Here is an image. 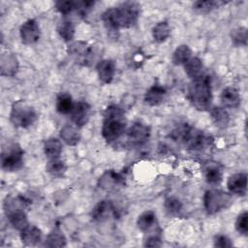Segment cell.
I'll return each mask as SVG.
<instances>
[{
  "instance_id": "6da1fadb",
  "label": "cell",
  "mask_w": 248,
  "mask_h": 248,
  "mask_svg": "<svg viewBox=\"0 0 248 248\" xmlns=\"http://www.w3.org/2000/svg\"><path fill=\"white\" fill-rule=\"evenodd\" d=\"M140 14V5L135 1H127L107 9L102 14V21L108 35L111 39L117 40L120 29L130 28L137 24Z\"/></svg>"
},
{
  "instance_id": "7a4b0ae2",
  "label": "cell",
  "mask_w": 248,
  "mask_h": 248,
  "mask_svg": "<svg viewBox=\"0 0 248 248\" xmlns=\"http://www.w3.org/2000/svg\"><path fill=\"white\" fill-rule=\"evenodd\" d=\"M170 137L183 144L189 151L199 154L208 151L213 142L212 138L186 123L176 127L171 132Z\"/></svg>"
},
{
  "instance_id": "3957f363",
  "label": "cell",
  "mask_w": 248,
  "mask_h": 248,
  "mask_svg": "<svg viewBox=\"0 0 248 248\" xmlns=\"http://www.w3.org/2000/svg\"><path fill=\"white\" fill-rule=\"evenodd\" d=\"M126 130V119L123 109L117 105L108 106L104 111L102 136L107 142L118 140Z\"/></svg>"
},
{
  "instance_id": "277c9868",
  "label": "cell",
  "mask_w": 248,
  "mask_h": 248,
  "mask_svg": "<svg viewBox=\"0 0 248 248\" xmlns=\"http://www.w3.org/2000/svg\"><path fill=\"white\" fill-rule=\"evenodd\" d=\"M188 98L192 106L198 110L204 111L210 108L212 103V90L210 78L207 75L199 79L192 80L188 88Z\"/></svg>"
},
{
  "instance_id": "5b68a950",
  "label": "cell",
  "mask_w": 248,
  "mask_h": 248,
  "mask_svg": "<svg viewBox=\"0 0 248 248\" xmlns=\"http://www.w3.org/2000/svg\"><path fill=\"white\" fill-rule=\"evenodd\" d=\"M38 118L33 107L23 100L16 101L11 108L10 121L16 128H28L32 126Z\"/></svg>"
},
{
  "instance_id": "8992f818",
  "label": "cell",
  "mask_w": 248,
  "mask_h": 248,
  "mask_svg": "<svg viewBox=\"0 0 248 248\" xmlns=\"http://www.w3.org/2000/svg\"><path fill=\"white\" fill-rule=\"evenodd\" d=\"M23 166V150L16 142H9L2 148L1 167L6 171L18 170Z\"/></svg>"
},
{
  "instance_id": "52a82bcc",
  "label": "cell",
  "mask_w": 248,
  "mask_h": 248,
  "mask_svg": "<svg viewBox=\"0 0 248 248\" xmlns=\"http://www.w3.org/2000/svg\"><path fill=\"white\" fill-rule=\"evenodd\" d=\"M232 202V197L229 193L218 189H210L204 193L203 205L206 212L210 215L216 214L227 208Z\"/></svg>"
},
{
  "instance_id": "ba28073f",
  "label": "cell",
  "mask_w": 248,
  "mask_h": 248,
  "mask_svg": "<svg viewBox=\"0 0 248 248\" xmlns=\"http://www.w3.org/2000/svg\"><path fill=\"white\" fill-rule=\"evenodd\" d=\"M68 54L78 64L83 66L92 65L95 60V50L92 46H89L83 41H76L69 45Z\"/></svg>"
},
{
  "instance_id": "9c48e42d",
  "label": "cell",
  "mask_w": 248,
  "mask_h": 248,
  "mask_svg": "<svg viewBox=\"0 0 248 248\" xmlns=\"http://www.w3.org/2000/svg\"><path fill=\"white\" fill-rule=\"evenodd\" d=\"M126 136L127 140L131 145H142L150 137V128L141 122H135L128 129Z\"/></svg>"
},
{
  "instance_id": "30bf717a",
  "label": "cell",
  "mask_w": 248,
  "mask_h": 248,
  "mask_svg": "<svg viewBox=\"0 0 248 248\" xmlns=\"http://www.w3.org/2000/svg\"><path fill=\"white\" fill-rule=\"evenodd\" d=\"M21 41L25 45H33L37 43L41 37V28L37 20L30 18L24 21L19 28Z\"/></svg>"
},
{
  "instance_id": "8fae6325",
  "label": "cell",
  "mask_w": 248,
  "mask_h": 248,
  "mask_svg": "<svg viewBox=\"0 0 248 248\" xmlns=\"http://www.w3.org/2000/svg\"><path fill=\"white\" fill-rule=\"evenodd\" d=\"M124 177L113 170H106L98 179V186L108 192L116 191L124 185Z\"/></svg>"
},
{
  "instance_id": "7c38bea8",
  "label": "cell",
  "mask_w": 248,
  "mask_h": 248,
  "mask_svg": "<svg viewBox=\"0 0 248 248\" xmlns=\"http://www.w3.org/2000/svg\"><path fill=\"white\" fill-rule=\"evenodd\" d=\"M91 112V106L84 101H79L74 105L71 111L72 121L76 126L80 128L87 124L90 119Z\"/></svg>"
},
{
  "instance_id": "4fadbf2b",
  "label": "cell",
  "mask_w": 248,
  "mask_h": 248,
  "mask_svg": "<svg viewBox=\"0 0 248 248\" xmlns=\"http://www.w3.org/2000/svg\"><path fill=\"white\" fill-rule=\"evenodd\" d=\"M202 172L206 182L210 185H219L223 180V167L218 162H205L202 166Z\"/></svg>"
},
{
  "instance_id": "5bb4252c",
  "label": "cell",
  "mask_w": 248,
  "mask_h": 248,
  "mask_svg": "<svg viewBox=\"0 0 248 248\" xmlns=\"http://www.w3.org/2000/svg\"><path fill=\"white\" fill-rule=\"evenodd\" d=\"M115 208L111 201L103 200L100 201L95 206L92 208L91 217L96 222H104L108 220L110 216L114 215Z\"/></svg>"
},
{
  "instance_id": "9a60e30c",
  "label": "cell",
  "mask_w": 248,
  "mask_h": 248,
  "mask_svg": "<svg viewBox=\"0 0 248 248\" xmlns=\"http://www.w3.org/2000/svg\"><path fill=\"white\" fill-rule=\"evenodd\" d=\"M227 187L230 193L237 196H245L247 192V174L237 172L231 175L227 181Z\"/></svg>"
},
{
  "instance_id": "2e32d148",
  "label": "cell",
  "mask_w": 248,
  "mask_h": 248,
  "mask_svg": "<svg viewBox=\"0 0 248 248\" xmlns=\"http://www.w3.org/2000/svg\"><path fill=\"white\" fill-rule=\"evenodd\" d=\"M17 57L12 52H4L0 57V71L3 77H14L18 70Z\"/></svg>"
},
{
  "instance_id": "e0dca14e",
  "label": "cell",
  "mask_w": 248,
  "mask_h": 248,
  "mask_svg": "<svg viewBox=\"0 0 248 248\" xmlns=\"http://www.w3.org/2000/svg\"><path fill=\"white\" fill-rule=\"evenodd\" d=\"M96 70L99 79L103 83L108 84L112 81L115 75V63L111 59H102L97 63Z\"/></svg>"
},
{
  "instance_id": "ac0fdd59",
  "label": "cell",
  "mask_w": 248,
  "mask_h": 248,
  "mask_svg": "<svg viewBox=\"0 0 248 248\" xmlns=\"http://www.w3.org/2000/svg\"><path fill=\"white\" fill-rule=\"evenodd\" d=\"M167 89L160 83H154L150 86L144 94V102L149 106L161 105L167 96Z\"/></svg>"
},
{
  "instance_id": "d6986e66",
  "label": "cell",
  "mask_w": 248,
  "mask_h": 248,
  "mask_svg": "<svg viewBox=\"0 0 248 248\" xmlns=\"http://www.w3.org/2000/svg\"><path fill=\"white\" fill-rule=\"evenodd\" d=\"M137 226L139 230L144 233H150L152 232H155V227H157V218L155 212L152 210L143 211L138 217Z\"/></svg>"
},
{
  "instance_id": "ffe728a7",
  "label": "cell",
  "mask_w": 248,
  "mask_h": 248,
  "mask_svg": "<svg viewBox=\"0 0 248 248\" xmlns=\"http://www.w3.org/2000/svg\"><path fill=\"white\" fill-rule=\"evenodd\" d=\"M29 201H27L25 198L21 196H9L5 199L4 203H3V209L5 215H9L11 213L16 212V211H21V210H26L28 205H29Z\"/></svg>"
},
{
  "instance_id": "44dd1931",
  "label": "cell",
  "mask_w": 248,
  "mask_h": 248,
  "mask_svg": "<svg viewBox=\"0 0 248 248\" xmlns=\"http://www.w3.org/2000/svg\"><path fill=\"white\" fill-rule=\"evenodd\" d=\"M184 70L186 75L192 79H199L205 76L204 67L202 62V60L199 57H191L185 64H184Z\"/></svg>"
},
{
  "instance_id": "7402d4cb",
  "label": "cell",
  "mask_w": 248,
  "mask_h": 248,
  "mask_svg": "<svg viewBox=\"0 0 248 248\" xmlns=\"http://www.w3.org/2000/svg\"><path fill=\"white\" fill-rule=\"evenodd\" d=\"M60 138L68 145H77L81 138L79 127L76 126L75 124H67L63 126L60 130Z\"/></svg>"
},
{
  "instance_id": "603a6c76",
  "label": "cell",
  "mask_w": 248,
  "mask_h": 248,
  "mask_svg": "<svg viewBox=\"0 0 248 248\" xmlns=\"http://www.w3.org/2000/svg\"><path fill=\"white\" fill-rule=\"evenodd\" d=\"M220 99L223 107L228 108H236L241 103L239 92L234 87L224 88L221 93Z\"/></svg>"
},
{
  "instance_id": "cb8c5ba5",
  "label": "cell",
  "mask_w": 248,
  "mask_h": 248,
  "mask_svg": "<svg viewBox=\"0 0 248 248\" xmlns=\"http://www.w3.org/2000/svg\"><path fill=\"white\" fill-rule=\"evenodd\" d=\"M20 239L25 246H35L42 239V231L33 225H28L20 231Z\"/></svg>"
},
{
  "instance_id": "d4e9b609",
  "label": "cell",
  "mask_w": 248,
  "mask_h": 248,
  "mask_svg": "<svg viewBox=\"0 0 248 248\" xmlns=\"http://www.w3.org/2000/svg\"><path fill=\"white\" fill-rule=\"evenodd\" d=\"M62 150V142L57 138H49L44 142V152L48 159L59 158Z\"/></svg>"
},
{
  "instance_id": "484cf974",
  "label": "cell",
  "mask_w": 248,
  "mask_h": 248,
  "mask_svg": "<svg viewBox=\"0 0 248 248\" xmlns=\"http://www.w3.org/2000/svg\"><path fill=\"white\" fill-rule=\"evenodd\" d=\"M74 102L72 96L67 92H60L56 96L55 101V108L56 110L60 114H68L71 113L73 108H74Z\"/></svg>"
},
{
  "instance_id": "4316f807",
  "label": "cell",
  "mask_w": 248,
  "mask_h": 248,
  "mask_svg": "<svg viewBox=\"0 0 248 248\" xmlns=\"http://www.w3.org/2000/svg\"><path fill=\"white\" fill-rule=\"evenodd\" d=\"M210 116L214 124L220 129H224L229 125L230 115L224 107L212 108L210 109Z\"/></svg>"
},
{
  "instance_id": "83f0119b",
  "label": "cell",
  "mask_w": 248,
  "mask_h": 248,
  "mask_svg": "<svg viewBox=\"0 0 248 248\" xmlns=\"http://www.w3.org/2000/svg\"><path fill=\"white\" fill-rule=\"evenodd\" d=\"M56 31L65 42H71L75 37V24L69 19H61L57 23Z\"/></svg>"
},
{
  "instance_id": "f1b7e54d",
  "label": "cell",
  "mask_w": 248,
  "mask_h": 248,
  "mask_svg": "<svg viewBox=\"0 0 248 248\" xmlns=\"http://www.w3.org/2000/svg\"><path fill=\"white\" fill-rule=\"evenodd\" d=\"M46 170L53 177H63L67 171V166L59 158L49 159L46 165Z\"/></svg>"
},
{
  "instance_id": "f546056e",
  "label": "cell",
  "mask_w": 248,
  "mask_h": 248,
  "mask_svg": "<svg viewBox=\"0 0 248 248\" xmlns=\"http://www.w3.org/2000/svg\"><path fill=\"white\" fill-rule=\"evenodd\" d=\"M228 2L226 1H220V0H205V1H196L193 3V9L201 14H207L215 9H218L222 7L223 5H226Z\"/></svg>"
},
{
  "instance_id": "4dcf8cb0",
  "label": "cell",
  "mask_w": 248,
  "mask_h": 248,
  "mask_svg": "<svg viewBox=\"0 0 248 248\" xmlns=\"http://www.w3.org/2000/svg\"><path fill=\"white\" fill-rule=\"evenodd\" d=\"M67 245V239L59 228L53 229L46 238L45 246L47 247H64Z\"/></svg>"
},
{
  "instance_id": "1f68e13d",
  "label": "cell",
  "mask_w": 248,
  "mask_h": 248,
  "mask_svg": "<svg viewBox=\"0 0 248 248\" xmlns=\"http://www.w3.org/2000/svg\"><path fill=\"white\" fill-rule=\"evenodd\" d=\"M170 35V28L168 21H160L152 28V37L156 43L165 42Z\"/></svg>"
},
{
  "instance_id": "d6a6232c",
  "label": "cell",
  "mask_w": 248,
  "mask_h": 248,
  "mask_svg": "<svg viewBox=\"0 0 248 248\" xmlns=\"http://www.w3.org/2000/svg\"><path fill=\"white\" fill-rule=\"evenodd\" d=\"M192 57V50L187 45H180L172 53V63L176 66L184 65Z\"/></svg>"
},
{
  "instance_id": "836d02e7",
  "label": "cell",
  "mask_w": 248,
  "mask_h": 248,
  "mask_svg": "<svg viewBox=\"0 0 248 248\" xmlns=\"http://www.w3.org/2000/svg\"><path fill=\"white\" fill-rule=\"evenodd\" d=\"M10 222V224L17 231H22L24 228H26L29 223L26 215V211L21 210V211H16L14 213H11L6 216Z\"/></svg>"
},
{
  "instance_id": "e575fe53",
  "label": "cell",
  "mask_w": 248,
  "mask_h": 248,
  "mask_svg": "<svg viewBox=\"0 0 248 248\" xmlns=\"http://www.w3.org/2000/svg\"><path fill=\"white\" fill-rule=\"evenodd\" d=\"M182 202L176 197H168L164 202V207L170 215H177L182 209Z\"/></svg>"
},
{
  "instance_id": "d590c367",
  "label": "cell",
  "mask_w": 248,
  "mask_h": 248,
  "mask_svg": "<svg viewBox=\"0 0 248 248\" xmlns=\"http://www.w3.org/2000/svg\"><path fill=\"white\" fill-rule=\"evenodd\" d=\"M232 42L234 46H246L247 45V29L245 27H237L231 32Z\"/></svg>"
},
{
  "instance_id": "8d00e7d4",
  "label": "cell",
  "mask_w": 248,
  "mask_h": 248,
  "mask_svg": "<svg viewBox=\"0 0 248 248\" xmlns=\"http://www.w3.org/2000/svg\"><path fill=\"white\" fill-rule=\"evenodd\" d=\"M76 2L77 0H65V1H57L55 2V9L63 16H67L76 10Z\"/></svg>"
},
{
  "instance_id": "74e56055",
  "label": "cell",
  "mask_w": 248,
  "mask_h": 248,
  "mask_svg": "<svg viewBox=\"0 0 248 248\" xmlns=\"http://www.w3.org/2000/svg\"><path fill=\"white\" fill-rule=\"evenodd\" d=\"M95 5V1L91 0H77L75 12L78 16H86Z\"/></svg>"
},
{
  "instance_id": "f35d334b",
  "label": "cell",
  "mask_w": 248,
  "mask_h": 248,
  "mask_svg": "<svg viewBox=\"0 0 248 248\" xmlns=\"http://www.w3.org/2000/svg\"><path fill=\"white\" fill-rule=\"evenodd\" d=\"M247 217H248V214H247V211L244 210L242 211L236 218V221H235V230L240 233V234H243V235H247V232H248V225H247Z\"/></svg>"
},
{
  "instance_id": "ab89813d",
  "label": "cell",
  "mask_w": 248,
  "mask_h": 248,
  "mask_svg": "<svg viewBox=\"0 0 248 248\" xmlns=\"http://www.w3.org/2000/svg\"><path fill=\"white\" fill-rule=\"evenodd\" d=\"M161 245H162L161 236L157 231L148 233V235L145 237L143 242V246L145 247H160Z\"/></svg>"
},
{
  "instance_id": "60d3db41",
  "label": "cell",
  "mask_w": 248,
  "mask_h": 248,
  "mask_svg": "<svg viewBox=\"0 0 248 248\" xmlns=\"http://www.w3.org/2000/svg\"><path fill=\"white\" fill-rule=\"evenodd\" d=\"M213 245L215 247H221V248H226V247H232V240L225 234H217L214 236L213 240Z\"/></svg>"
}]
</instances>
